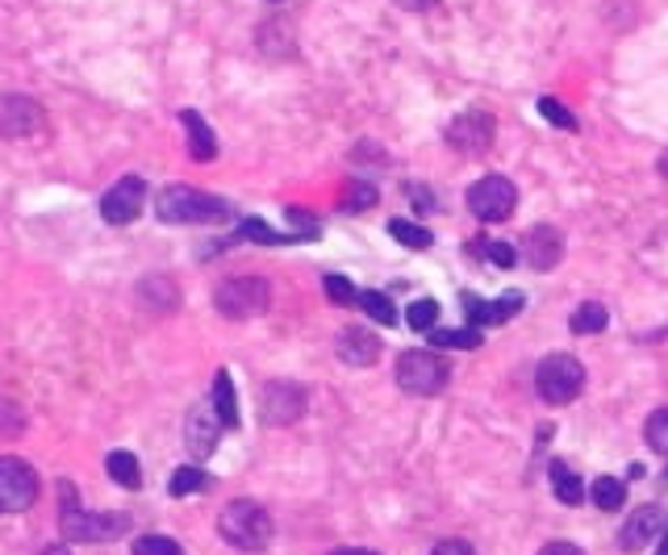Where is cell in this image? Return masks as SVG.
<instances>
[{
    "label": "cell",
    "instance_id": "cell-18",
    "mask_svg": "<svg viewBox=\"0 0 668 555\" xmlns=\"http://www.w3.org/2000/svg\"><path fill=\"white\" fill-rule=\"evenodd\" d=\"M180 122H185V130H188V155H192L197 164H213V159H218V138H213V130H209L205 118H201L197 109H185Z\"/></svg>",
    "mask_w": 668,
    "mask_h": 555
},
{
    "label": "cell",
    "instance_id": "cell-20",
    "mask_svg": "<svg viewBox=\"0 0 668 555\" xmlns=\"http://www.w3.org/2000/svg\"><path fill=\"white\" fill-rule=\"evenodd\" d=\"M213 413L222 418V426L226 431H234L238 426V397H234V380H230V371H218L213 376Z\"/></svg>",
    "mask_w": 668,
    "mask_h": 555
},
{
    "label": "cell",
    "instance_id": "cell-23",
    "mask_svg": "<svg viewBox=\"0 0 668 555\" xmlns=\"http://www.w3.org/2000/svg\"><path fill=\"white\" fill-rule=\"evenodd\" d=\"M610 326V313H605L602 301H584V306L572 309V318H568V330L572 334H598V330Z\"/></svg>",
    "mask_w": 668,
    "mask_h": 555
},
{
    "label": "cell",
    "instance_id": "cell-7",
    "mask_svg": "<svg viewBox=\"0 0 668 555\" xmlns=\"http://www.w3.org/2000/svg\"><path fill=\"white\" fill-rule=\"evenodd\" d=\"M38 501V473L13 459V455H0V514H21Z\"/></svg>",
    "mask_w": 668,
    "mask_h": 555
},
{
    "label": "cell",
    "instance_id": "cell-11",
    "mask_svg": "<svg viewBox=\"0 0 668 555\" xmlns=\"http://www.w3.org/2000/svg\"><path fill=\"white\" fill-rule=\"evenodd\" d=\"M42 130H46V113L38 101H30L21 92L0 97V134L4 138H34Z\"/></svg>",
    "mask_w": 668,
    "mask_h": 555
},
{
    "label": "cell",
    "instance_id": "cell-34",
    "mask_svg": "<svg viewBox=\"0 0 668 555\" xmlns=\"http://www.w3.org/2000/svg\"><path fill=\"white\" fill-rule=\"evenodd\" d=\"M21 431H25V413L0 397V439H18Z\"/></svg>",
    "mask_w": 668,
    "mask_h": 555
},
{
    "label": "cell",
    "instance_id": "cell-9",
    "mask_svg": "<svg viewBox=\"0 0 668 555\" xmlns=\"http://www.w3.org/2000/svg\"><path fill=\"white\" fill-rule=\"evenodd\" d=\"M493 134H498V122H493V113H485V109H464L456 122L443 130L447 146H456L464 155L489 151V146H493Z\"/></svg>",
    "mask_w": 668,
    "mask_h": 555
},
{
    "label": "cell",
    "instance_id": "cell-17",
    "mask_svg": "<svg viewBox=\"0 0 668 555\" xmlns=\"http://www.w3.org/2000/svg\"><path fill=\"white\" fill-rule=\"evenodd\" d=\"M522 306H526V297H522V292H505V297H498V301H472V297H464L468 326H501V322H510Z\"/></svg>",
    "mask_w": 668,
    "mask_h": 555
},
{
    "label": "cell",
    "instance_id": "cell-10",
    "mask_svg": "<svg viewBox=\"0 0 668 555\" xmlns=\"http://www.w3.org/2000/svg\"><path fill=\"white\" fill-rule=\"evenodd\" d=\"M310 406V397L301 385H292V380H271L264 397H259V413H264V422L268 426H292L301 413Z\"/></svg>",
    "mask_w": 668,
    "mask_h": 555
},
{
    "label": "cell",
    "instance_id": "cell-15",
    "mask_svg": "<svg viewBox=\"0 0 668 555\" xmlns=\"http://www.w3.org/2000/svg\"><path fill=\"white\" fill-rule=\"evenodd\" d=\"M522 259L535 271H552L564 259V234L556 226H535L522 238Z\"/></svg>",
    "mask_w": 668,
    "mask_h": 555
},
{
    "label": "cell",
    "instance_id": "cell-26",
    "mask_svg": "<svg viewBox=\"0 0 668 555\" xmlns=\"http://www.w3.org/2000/svg\"><path fill=\"white\" fill-rule=\"evenodd\" d=\"M389 234H393L401 247H414V251H426L431 243H435V234L426 226H417V222H405V218H393L389 222Z\"/></svg>",
    "mask_w": 668,
    "mask_h": 555
},
{
    "label": "cell",
    "instance_id": "cell-4",
    "mask_svg": "<svg viewBox=\"0 0 668 555\" xmlns=\"http://www.w3.org/2000/svg\"><path fill=\"white\" fill-rule=\"evenodd\" d=\"M535 389L547 406H568V401H577L584 389V368L581 359H572V355H547L539 368H535Z\"/></svg>",
    "mask_w": 668,
    "mask_h": 555
},
{
    "label": "cell",
    "instance_id": "cell-39",
    "mask_svg": "<svg viewBox=\"0 0 668 555\" xmlns=\"http://www.w3.org/2000/svg\"><path fill=\"white\" fill-rule=\"evenodd\" d=\"M539 555H584V552L577 547V543H547Z\"/></svg>",
    "mask_w": 668,
    "mask_h": 555
},
{
    "label": "cell",
    "instance_id": "cell-27",
    "mask_svg": "<svg viewBox=\"0 0 668 555\" xmlns=\"http://www.w3.org/2000/svg\"><path fill=\"white\" fill-rule=\"evenodd\" d=\"M213 480H209V473H201V468H192V464H185V468H176L171 473V485H167V493L171 497H188V493H201V489H209Z\"/></svg>",
    "mask_w": 668,
    "mask_h": 555
},
{
    "label": "cell",
    "instance_id": "cell-5",
    "mask_svg": "<svg viewBox=\"0 0 668 555\" xmlns=\"http://www.w3.org/2000/svg\"><path fill=\"white\" fill-rule=\"evenodd\" d=\"M452 380V368L438 359L435 351H401L397 355V385L414 397H435Z\"/></svg>",
    "mask_w": 668,
    "mask_h": 555
},
{
    "label": "cell",
    "instance_id": "cell-1",
    "mask_svg": "<svg viewBox=\"0 0 668 555\" xmlns=\"http://www.w3.org/2000/svg\"><path fill=\"white\" fill-rule=\"evenodd\" d=\"M155 213L167 226H197V222H222V218H230V206L222 197H213V192H201V188L171 185L159 192Z\"/></svg>",
    "mask_w": 668,
    "mask_h": 555
},
{
    "label": "cell",
    "instance_id": "cell-6",
    "mask_svg": "<svg viewBox=\"0 0 668 555\" xmlns=\"http://www.w3.org/2000/svg\"><path fill=\"white\" fill-rule=\"evenodd\" d=\"M213 306L222 318H259L264 309L271 306V285L264 276H238V280H226V285L213 292Z\"/></svg>",
    "mask_w": 668,
    "mask_h": 555
},
{
    "label": "cell",
    "instance_id": "cell-28",
    "mask_svg": "<svg viewBox=\"0 0 668 555\" xmlns=\"http://www.w3.org/2000/svg\"><path fill=\"white\" fill-rule=\"evenodd\" d=\"M644 439L656 455H668V406H660V410L644 422Z\"/></svg>",
    "mask_w": 668,
    "mask_h": 555
},
{
    "label": "cell",
    "instance_id": "cell-22",
    "mask_svg": "<svg viewBox=\"0 0 668 555\" xmlns=\"http://www.w3.org/2000/svg\"><path fill=\"white\" fill-rule=\"evenodd\" d=\"M431 338V347L435 351H477L480 343H485V334H480L477 326H464V330H431L426 334Z\"/></svg>",
    "mask_w": 668,
    "mask_h": 555
},
{
    "label": "cell",
    "instance_id": "cell-21",
    "mask_svg": "<svg viewBox=\"0 0 668 555\" xmlns=\"http://www.w3.org/2000/svg\"><path fill=\"white\" fill-rule=\"evenodd\" d=\"M589 501H593L602 514H614V510H623L626 506V485L623 480H614V476H598L593 489H589Z\"/></svg>",
    "mask_w": 668,
    "mask_h": 555
},
{
    "label": "cell",
    "instance_id": "cell-29",
    "mask_svg": "<svg viewBox=\"0 0 668 555\" xmlns=\"http://www.w3.org/2000/svg\"><path fill=\"white\" fill-rule=\"evenodd\" d=\"M539 113H543V118H547L552 125H556V130H568V134H572V130H581L577 113H572V109H564V104L556 101V97H543V101H539Z\"/></svg>",
    "mask_w": 668,
    "mask_h": 555
},
{
    "label": "cell",
    "instance_id": "cell-44",
    "mask_svg": "<svg viewBox=\"0 0 668 555\" xmlns=\"http://www.w3.org/2000/svg\"><path fill=\"white\" fill-rule=\"evenodd\" d=\"M46 555H63V552H59V547H51V552H46Z\"/></svg>",
    "mask_w": 668,
    "mask_h": 555
},
{
    "label": "cell",
    "instance_id": "cell-13",
    "mask_svg": "<svg viewBox=\"0 0 668 555\" xmlns=\"http://www.w3.org/2000/svg\"><path fill=\"white\" fill-rule=\"evenodd\" d=\"M668 531V514L660 506H644V510H635V514L626 518V526L619 531V547L623 552H644L647 543H656V539Z\"/></svg>",
    "mask_w": 668,
    "mask_h": 555
},
{
    "label": "cell",
    "instance_id": "cell-35",
    "mask_svg": "<svg viewBox=\"0 0 668 555\" xmlns=\"http://www.w3.org/2000/svg\"><path fill=\"white\" fill-rule=\"evenodd\" d=\"M376 206V188L364 185V180H355V185H347V197H343V209L347 213H359V209Z\"/></svg>",
    "mask_w": 668,
    "mask_h": 555
},
{
    "label": "cell",
    "instance_id": "cell-43",
    "mask_svg": "<svg viewBox=\"0 0 668 555\" xmlns=\"http://www.w3.org/2000/svg\"><path fill=\"white\" fill-rule=\"evenodd\" d=\"M660 171H665V176H668V155H665V159H660Z\"/></svg>",
    "mask_w": 668,
    "mask_h": 555
},
{
    "label": "cell",
    "instance_id": "cell-41",
    "mask_svg": "<svg viewBox=\"0 0 668 555\" xmlns=\"http://www.w3.org/2000/svg\"><path fill=\"white\" fill-rule=\"evenodd\" d=\"M334 555H376V552H359V547H343V552H334Z\"/></svg>",
    "mask_w": 668,
    "mask_h": 555
},
{
    "label": "cell",
    "instance_id": "cell-36",
    "mask_svg": "<svg viewBox=\"0 0 668 555\" xmlns=\"http://www.w3.org/2000/svg\"><path fill=\"white\" fill-rule=\"evenodd\" d=\"M243 234H247V238H255V243H268V247H276V243H289V234H276V230H268L259 218H247V222H243Z\"/></svg>",
    "mask_w": 668,
    "mask_h": 555
},
{
    "label": "cell",
    "instance_id": "cell-25",
    "mask_svg": "<svg viewBox=\"0 0 668 555\" xmlns=\"http://www.w3.org/2000/svg\"><path fill=\"white\" fill-rule=\"evenodd\" d=\"M359 309H364L372 322H380V326H393L397 322L393 301H389L385 292H376V288H359Z\"/></svg>",
    "mask_w": 668,
    "mask_h": 555
},
{
    "label": "cell",
    "instance_id": "cell-8",
    "mask_svg": "<svg viewBox=\"0 0 668 555\" xmlns=\"http://www.w3.org/2000/svg\"><path fill=\"white\" fill-rule=\"evenodd\" d=\"M468 209L477 213L480 222H505L519 209V188L510 185L505 176H485L468 188Z\"/></svg>",
    "mask_w": 668,
    "mask_h": 555
},
{
    "label": "cell",
    "instance_id": "cell-2",
    "mask_svg": "<svg viewBox=\"0 0 668 555\" xmlns=\"http://www.w3.org/2000/svg\"><path fill=\"white\" fill-rule=\"evenodd\" d=\"M218 531L238 552H264L271 543V518L255 501H230L226 510L218 514Z\"/></svg>",
    "mask_w": 668,
    "mask_h": 555
},
{
    "label": "cell",
    "instance_id": "cell-24",
    "mask_svg": "<svg viewBox=\"0 0 668 555\" xmlns=\"http://www.w3.org/2000/svg\"><path fill=\"white\" fill-rule=\"evenodd\" d=\"M104 468H109V476H113L122 489H138V485H143V468H138V459L130 452H109Z\"/></svg>",
    "mask_w": 668,
    "mask_h": 555
},
{
    "label": "cell",
    "instance_id": "cell-37",
    "mask_svg": "<svg viewBox=\"0 0 668 555\" xmlns=\"http://www.w3.org/2000/svg\"><path fill=\"white\" fill-rule=\"evenodd\" d=\"M431 555H477L464 539H443V543H435V552Z\"/></svg>",
    "mask_w": 668,
    "mask_h": 555
},
{
    "label": "cell",
    "instance_id": "cell-16",
    "mask_svg": "<svg viewBox=\"0 0 668 555\" xmlns=\"http://www.w3.org/2000/svg\"><path fill=\"white\" fill-rule=\"evenodd\" d=\"M334 351H338V359H343V364H352V368H368V364L380 359V334L368 330V326H347L343 334H338Z\"/></svg>",
    "mask_w": 668,
    "mask_h": 555
},
{
    "label": "cell",
    "instance_id": "cell-33",
    "mask_svg": "<svg viewBox=\"0 0 668 555\" xmlns=\"http://www.w3.org/2000/svg\"><path fill=\"white\" fill-rule=\"evenodd\" d=\"M134 555H185V547L164 535H143L134 539Z\"/></svg>",
    "mask_w": 668,
    "mask_h": 555
},
{
    "label": "cell",
    "instance_id": "cell-19",
    "mask_svg": "<svg viewBox=\"0 0 668 555\" xmlns=\"http://www.w3.org/2000/svg\"><path fill=\"white\" fill-rule=\"evenodd\" d=\"M547 480H552V493H556L560 506H581L584 497H589L584 493V480L572 473L564 459H552V464H547Z\"/></svg>",
    "mask_w": 668,
    "mask_h": 555
},
{
    "label": "cell",
    "instance_id": "cell-31",
    "mask_svg": "<svg viewBox=\"0 0 668 555\" xmlns=\"http://www.w3.org/2000/svg\"><path fill=\"white\" fill-rule=\"evenodd\" d=\"M435 322H438V306L435 301H414V306L405 309V326L410 330H435Z\"/></svg>",
    "mask_w": 668,
    "mask_h": 555
},
{
    "label": "cell",
    "instance_id": "cell-14",
    "mask_svg": "<svg viewBox=\"0 0 668 555\" xmlns=\"http://www.w3.org/2000/svg\"><path fill=\"white\" fill-rule=\"evenodd\" d=\"M222 418L213 413V406H197V410L188 413V426H185V443L188 452H192V459H205V455H213V447H218V439H222Z\"/></svg>",
    "mask_w": 668,
    "mask_h": 555
},
{
    "label": "cell",
    "instance_id": "cell-3",
    "mask_svg": "<svg viewBox=\"0 0 668 555\" xmlns=\"http://www.w3.org/2000/svg\"><path fill=\"white\" fill-rule=\"evenodd\" d=\"M63 539H76V543H109V539L125 535L130 518L125 514H84L80 501H76V489L63 480Z\"/></svg>",
    "mask_w": 668,
    "mask_h": 555
},
{
    "label": "cell",
    "instance_id": "cell-38",
    "mask_svg": "<svg viewBox=\"0 0 668 555\" xmlns=\"http://www.w3.org/2000/svg\"><path fill=\"white\" fill-rule=\"evenodd\" d=\"M405 197H414V201H417V206H422V209H435V206H438L435 197H431V188H426V185H405Z\"/></svg>",
    "mask_w": 668,
    "mask_h": 555
},
{
    "label": "cell",
    "instance_id": "cell-12",
    "mask_svg": "<svg viewBox=\"0 0 668 555\" xmlns=\"http://www.w3.org/2000/svg\"><path fill=\"white\" fill-rule=\"evenodd\" d=\"M143 201H146L143 180H138V176H122V180L101 197V218L109 226H130V222L143 213Z\"/></svg>",
    "mask_w": 668,
    "mask_h": 555
},
{
    "label": "cell",
    "instance_id": "cell-30",
    "mask_svg": "<svg viewBox=\"0 0 668 555\" xmlns=\"http://www.w3.org/2000/svg\"><path fill=\"white\" fill-rule=\"evenodd\" d=\"M322 288H326V297H331L334 306H359V288L352 285V280H347V276H326V280H322Z\"/></svg>",
    "mask_w": 668,
    "mask_h": 555
},
{
    "label": "cell",
    "instance_id": "cell-32",
    "mask_svg": "<svg viewBox=\"0 0 668 555\" xmlns=\"http://www.w3.org/2000/svg\"><path fill=\"white\" fill-rule=\"evenodd\" d=\"M472 251H480L493 268H514L519 264V247H510V243H477Z\"/></svg>",
    "mask_w": 668,
    "mask_h": 555
},
{
    "label": "cell",
    "instance_id": "cell-42",
    "mask_svg": "<svg viewBox=\"0 0 668 555\" xmlns=\"http://www.w3.org/2000/svg\"><path fill=\"white\" fill-rule=\"evenodd\" d=\"M656 555H668V531L660 535V547H656Z\"/></svg>",
    "mask_w": 668,
    "mask_h": 555
},
{
    "label": "cell",
    "instance_id": "cell-40",
    "mask_svg": "<svg viewBox=\"0 0 668 555\" xmlns=\"http://www.w3.org/2000/svg\"><path fill=\"white\" fill-rule=\"evenodd\" d=\"M393 4H401V9H410V13H417V9H431L435 0H393Z\"/></svg>",
    "mask_w": 668,
    "mask_h": 555
}]
</instances>
